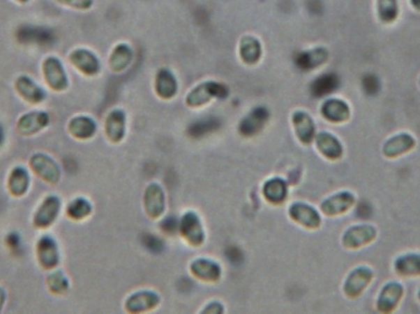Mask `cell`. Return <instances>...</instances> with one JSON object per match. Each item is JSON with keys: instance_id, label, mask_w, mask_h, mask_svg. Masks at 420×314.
Wrapping results in <instances>:
<instances>
[{"instance_id": "obj_36", "label": "cell", "mask_w": 420, "mask_h": 314, "mask_svg": "<svg viewBox=\"0 0 420 314\" xmlns=\"http://www.w3.org/2000/svg\"><path fill=\"white\" fill-rule=\"evenodd\" d=\"M57 3L74 10L87 11L93 8L95 0H58Z\"/></svg>"}, {"instance_id": "obj_30", "label": "cell", "mask_w": 420, "mask_h": 314, "mask_svg": "<svg viewBox=\"0 0 420 314\" xmlns=\"http://www.w3.org/2000/svg\"><path fill=\"white\" fill-rule=\"evenodd\" d=\"M338 86V79L333 74H327L323 77H318L313 83V93L316 96H326L332 93Z\"/></svg>"}, {"instance_id": "obj_34", "label": "cell", "mask_w": 420, "mask_h": 314, "mask_svg": "<svg viewBox=\"0 0 420 314\" xmlns=\"http://www.w3.org/2000/svg\"><path fill=\"white\" fill-rule=\"evenodd\" d=\"M156 302H158V299L153 294H138L129 299L128 309L133 312L144 311V309L153 307Z\"/></svg>"}, {"instance_id": "obj_42", "label": "cell", "mask_w": 420, "mask_h": 314, "mask_svg": "<svg viewBox=\"0 0 420 314\" xmlns=\"http://www.w3.org/2000/svg\"><path fill=\"white\" fill-rule=\"evenodd\" d=\"M4 138H6V135H4V130H3V127L0 125V146L3 145V143H4Z\"/></svg>"}, {"instance_id": "obj_27", "label": "cell", "mask_w": 420, "mask_h": 314, "mask_svg": "<svg viewBox=\"0 0 420 314\" xmlns=\"http://www.w3.org/2000/svg\"><path fill=\"white\" fill-rule=\"evenodd\" d=\"M145 204L147 209L151 217H159L164 209V198H163V191L158 186H151L147 191V198H145Z\"/></svg>"}, {"instance_id": "obj_38", "label": "cell", "mask_w": 420, "mask_h": 314, "mask_svg": "<svg viewBox=\"0 0 420 314\" xmlns=\"http://www.w3.org/2000/svg\"><path fill=\"white\" fill-rule=\"evenodd\" d=\"M216 122L214 119H208V120H200V122H197V123L192 127L190 129V132H192V134L195 135H202L207 133V132H210L211 129L216 128Z\"/></svg>"}, {"instance_id": "obj_45", "label": "cell", "mask_w": 420, "mask_h": 314, "mask_svg": "<svg viewBox=\"0 0 420 314\" xmlns=\"http://www.w3.org/2000/svg\"><path fill=\"white\" fill-rule=\"evenodd\" d=\"M418 84H419V86H420V77H419V81H418Z\"/></svg>"}, {"instance_id": "obj_11", "label": "cell", "mask_w": 420, "mask_h": 314, "mask_svg": "<svg viewBox=\"0 0 420 314\" xmlns=\"http://www.w3.org/2000/svg\"><path fill=\"white\" fill-rule=\"evenodd\" d=\"M15 88L26 102L32 104L43 102L47 97L46 91L33 79L27 75H21L16 79Z\"/></svg>"}, {"instance_id": "obj_19", "label": "cell", "mask_w": 420, "mask_h": 314, "mask_svg": "<svg viewBox=\"0 0 420 314\" xmlns=\"http://www.w3.org/2000/svg\"><path fill=\"white\" fill-rule=\"evenodd\" d=\"M240 57L247 65H253L261 61L262 45L256 37L245 36L240 41Z\"/></svg>"}, {"instance_id": "obj_14", "label": "cell", "mask_w": 420, "mask_h": 314, "mask_svg": "<svg viewBox=\"0 0 420 314\" xmlns=\"http://www.w3.org/2000/svg\"><path fill=\"white\" fill-rule=\"evenodd\" d=\"M322 114L332 123H343L350 118V107L343 100L329 98L323 103Z\"/></svg>"}, {"instance_id": "obj_6", "label": "cell", "mask_w": 420, "mask_h": 314, "mask_svg": "<svg viewBox=\"0 0 420 314\" xmlns=\"http://www.w3.org/2000/svg\"><path fill=\"white\" fill-rule=\"evenodd\" d=\"M69 62L73 67L87 77H95L101 70V63L98 56L87 48H77L70 52Z\"/></svg>"}, {"instance_id": "obj_22", "label": "cell", "mask_w": 420, "mask_h": 314, "mask_svg": "<svg viewBox=\"0 0 420 314\" xmlns=\"http://www.w3.org/2000/svg\"><path fill=\"white\" fill-rule=\"evenodd\" d=\"M69 132L77 139H89L96 132V124L89 117H75L69 122Z\"/></svg>"}, {"instance_id": "obj_2", "label": "cell", "mask_w": 420, "mask_h": 314, "mask_svg": "<svg viewBox=\"0 0 420 314\" xmlns=\"http://www.w3.org/2000/svg\"><path fill=\"white\" fill-rule=\"evenodd\" d=\"M375 273L369 267H359L349 274L348 278L344 283V294L349 299H357L364 294L370 283L374 280Z\"/></svg>"}, {"instance_id": "obj_43", "label": "cell", "mask_w": 420, "mask_h": 314, "mask_svg": "<svg viewBox=\"0 0 420 314\" xmlns=\"http://www.w3.org/2000/svg\"><path fill=\"white\" fill-rule=\"evenodd\" d=\"M13 1H15V3L20 4V6H25V4H27L30 0H13Z\"/></svg>"}, {"instance_id": "obj_35", "label": "cell", "mask_w": 420, "mask_h": 314, "mask_svg": "<svg viewBox=\"0 0 420 314\" xmlns=\"http://www.w3.org/2000/svg\"><path fill=\"white\" fill-rule=\"evenodd\" d=\"M47 283H48V288L51 290V292L57 295L64 294L69 288V281L62 272H54L51 275H48Z\"/></svg>"}, {"instance_id": "obj_1", "label": "cell", "mask_w": 420, "mask_h": 314, "mask_svg": "<svg viewBox=\"0 0 420 314\" xmlns=\"http://www.w3.org/2000/svg\"><path fill=\"white\" fill-rule=\"evenodd\" d=\"M42 74L45 77L47 86L56 93L66 91L69 86V79L59 58L47 57L42 63Z\"/></svg>"}, {"instance_id": "obj_28", "label": "cell", "mask_w": 420, "mask_h": 314, "mask_svg": "<svg viewBox=\"0 0 420 314\" xmlns=\"http://www.w3.org/2000/svg\"><path fill=\"white\" fill-rule=\"evenodd\" d=\"M124 130V116L119 111H114L108 116L107 122H106V133L108 138L113 141H118L123 136Z\"/></svg>"}, {"instance_id": "obj_26", "label": "cell", "mask_w": 420, "mask_h": 314, "mask_svg": "<svg viewBox=\"0 0 420 314\" xmlns=\"http://www.w3.org/2000/svg\"><path fill=\"white\" fill-rule=\"evenodd\" d=\"M294 123L297 127V133L299 138L303 140V143H310L313 138L315 133V124L313 119L308 117V114L299 112L294 116Z\"/></svg>"}, {"instance_id": "obj_37", "label": "cell", "mask_w": 420, "mask_h": 314, "mask_svg": "<svg viewBox=\"0 0 420 314\" xmlns=\"http://www.w3.org/2000/svg\"><path fill=\"white\" fill-rule=\"evenodd\" d=\"M361 84H363L365 93H368V95H376V93H379L380 88H381L380 79L375 74L365 75Z\"/></svg>"}, {"instance_id": "obj_4", "label": "cell", "mask_w": 420, "mask_h": 314, "mask_svg": "<svg viewBox=\"0 0 420 314\" xmlns=\"http://www.w3.org/2000/svg\"><path fill=\"white\" fill-rule=\"evenodd\" d=\"M30 167L42 180H45L48 185H57L61 180V167L48 155H32L30 159Z\"/></svg>"}, {"instance_id": "obj_24", "label": "cell", "mask_w": 420, "mask_h": 314, "mask_svg": "<svg viewBox=\"0 0 420 314\" xmlns=\"http://www.w3.org/2000/svg\"><path fill=\"white\" fill-rule=\"evenodd\" d=\"M155 88L159 96L164 98H170L174 96L177 91V81L174 79V74L169 69H161L155 80Z\"/></svg>"}, {"instance_id": "obj_13", "label": "cell", "mask_w": 420, "mask_h": 314, "mask_svg": "<svg viewBox=\"0 0 420 314\" xmlns=\"http://www.w3.org/2000/svg\"><path fill=\"white\" fill-rule=\"evenodd\" d=\"M50 124V116L42 111H33L29 113L21 116L17 120V130L21 135L30 136L41 132L42 129L46 128Z\"/></svg>"}, {"instance_id": "obj_8", "label": "cell", "mask_w": 420, "mask_h": 314, "mask_svg": "<svg viewBox=\"0 0 420 314\" xmlns=\"http://www.w3.org/2000/svg\"><path fill=\"white\" fill-rule=\"evenodd\" d=\"M59 212H61L59 198H57L56 196H47L35 212L33 225L37 228H47L51 226L52 223L56 221Z\"/></svg>"}, {"instance_id": "obj_17", "label": "cell", "mask_w": 420, "mask_h": 314, "mask_svg": "<svg viewBox=\"0 0 420 314\" xmlns=\"http://www.w3.org/2000/svg\"><path fill=\"white\" fill-rule=\"evenodd\" d=\"M8 188L14 196H25L30 188V173L25 167L13 168L8 180Z\"/></svg>"}, {"instance_id": "obj_10", "label": "cell", "mask_w": 420, "mask_h": 314, "mask_svg": "<svg viewBox=\"0 0 420 314\" xmlns=\"http://www.w3.org/2000/svg\"><path fill=\"white\" fill-rule=\"evenodd\" d=\"M355 205V196L350 191H340L323 201L321 209L328 217H337L349 212Z\"/></svg>"}, {"instance_id": "obj_41", "label": "cell", "mask_w": 420, "mask_h": 314, "mask_svg": "<svg viewBox=\"0 0 420 314\" xmlns=\"http://www.w3.org/2000/svg\"><path fill=\"white\" fill-rule=\"evenodd\" d=\"M6 291L0 288V312H1V308H3V306L6 304Z\"/></svg>"}, {"instance_id": "obj_31", "label": "cell", "mask_w": 420, "mask_h": 314, "mask_svg": "<svg viewBox=\"0 0 420 314\" xmlns=\"http://www.w3.org/2000/svg\"><path fill=\"white\" fill-rule=\"evenodd\" d=\"M90 212H91V205L84 198L74 199L67 207L68 217L74 219V220L85 219V217L90 215Z\"/></svg>"}, {"instance_id": "obj_40", "label": "cell", "mask_w": 420, "mask_h": 314, "mask_svg": "<svg viewBox=\"0 0 420 314\" xmlns=\"http://www.w3.org/2000/svg\"><path fill=\"white\" fill-rule=\"evenodd\" d=\"M410 6L413 10L420 13V0H410Z\"/></svg>"}, {"instance_id": "obj_23", "label": "cell", "mask_w": 420, "mask_h": 314, "mask_svg": "<svg viewBox=\"0 0 420 314\" xmlns=\"http://www.w3.org/2000/svg\"><path fill=\"white\" fill-rule=\"evenodd\" d=\"M328 52L326 48H315L311 51L303 52L297 59V64L305 70H313L321 67L327 62Z\"/></svg>"}, {"instance_id": "obj_20", "label": "cell", "mask_w": 420, "mask_h": 314, "mask_svg": "<svg viewBox=\"0 0 420 314\" xmlns=\"http://www.w3.org/2000/svg\"><path fill=\"white\" fill-rule=\"evenodd\" d=\"M316 144L321 154L331 160H337L343 155V146L334 135L321 133L318 134Z\"/></svg>"}, {"instance_id": "obj_33", "label": "cell", "mask_w": 420, "mask_h": 314, "mask_svg": "<svg viewBox=\"0 0 420 314\" xmlns=\"http://www.w3.org/2000/svg\"><path fill=\"white\" fill-rule=\"evenodd\" d=\"M192 270L198 278H205V280H216L220 274V270L216 264L210 263L207 260L195 262L192 267Z\"/></svg>"}, {"instance_id": "obj_39", "label": "cell", "mask_w": 420, "mask_h": 314, "mask_svg": "<svg viewBox=\"0 0 420 314\" xmlns=\"http://www.w3.org/2000/svg\"><path fill=\"white\" fill-rule=\"evenodd\" d=\"M6 242H8V244H9L10 247H17V246H20V237H19L17 235H14V233H13V235H9V236H8Z\"/></svg>"}, {"instance_id": "obj_25", "label": "cell", "mask_w": 420, "mask_h": 314, "mask_svg": "<svg viewBox=\"0 0 420 314\" xmlns=\"http://www.w3.org/2000/svg\"><path fill=\"white\" fill-rule=\"evenodd\" d=\"M181 230H182L183 236L190 242L195 243V244L202 242L203 233L200 228V222L193 214H188L183 217V220L181 222Z\"/></svg>"}, {"instance_id": "obj_5", "label": "cell", "mask_w": 420, "mask_h": 314, "mask_svg": "<svg viewBox=\"0 0 420 314\" xmlns=\"http://www.w3.org/2000/svg\"><path fill=\"white\" fill-rule=\"evenodd\" d=\"M377 237V230L373 225H355L349 227L343 236V246L348 249H360L369 246Z\"/></svg>"}, {"instance_id": "obj_21", "label": "cell", "mask_w": 420, "mask_h": 314, "mask_svg": "<svg viewBox=\"0 0 420 314\" xmlns=\"http://www.w3.org/2000/svg\"><path fill=\"white\" fill-rule=\"evenodd\" d=\"M290 214L294 217V220L300 222L305 227L316 228L321 223V217L318 215V212L315 209H313L311 206L297 204V205L292 206Z\"/></svg>"}, {"instance_id": "obj_32", "label": "cell", "mask_w": 420, "mask_h": 314, "mask_svg": "<svg viewBox=\"0 0 420 314\" xmlns=\"http://www.w3.org/2000/svg\"><path fill=\"white\" fill-rule=\"evenodd\" d=\"M264 196L268 201L279 203L284 201L287 196V187L280 180H269L264 187Z\"/></svg>"}, {"instance_id": "obj_15", "label": "cell", "mask_w": 420, "mask_h": 314, "mask_svg": "<svg viewBox=\"0 0 420 314\" xmlns=\"http://www.w3.org/2000/svg\"><path fill=\"white\" fill-rule=\"evenodd\" d=\"M393 269L402 278H418L420 276V253H407L397 258Z\"/></svg>"}, {"instance_id": "obj_9", "label": "cell", "mask_w": 420, "mask_h": 314, "mask_svg": "<svg viewBox=\"0 0 420 314\" xmlns=\"http://www.w3.org/2000/svg\"><path fill=\"white\" fill-rule=\"evenodd\" d=\"M227 93L224 85L221 84L216 83V81H207V83L202 84L200 86L190 93L188 97H187V103L190 106H200L203 103L208 102L210 98L214 97H224Z\"/></svg>"}, {"instance_id": "obj_3", "label": "cell", "mask_w": 420, "mask_h": 314, "mask_svg": "<svg viewBox=\"0 0 420 314\" xmlns=\"http://www.w3.org/2000/svg\"><path fill=\"white\" fill-rule=\"evenodd\" d=\"M405 295V288L400 283L389 281L380 291L376 299V309L380 313L389 314L395 312L400 306Z\"/></svg>"}, {"instance_id": "obj_18", "label": "cell", "mask_w": 420, "mask_h": 314, "mask_svg": "<svg viewBox=\"0 0 420 314\" xmlns=\"http://www.w3.org/2000/svg\"><path fill=\"white\" fill-rule=\"evenodd\" d=\"M132 61H133V51H132V48L128 45H126V43H119L111 52L108 64H110L111 70L119 72L126 70L130 65Z\"/></svg>"}, {"instance_id": "obj_46", "label": "cell", "mask_w": 420, "mask_h": 314, "mask_svg": "<svg viewBox=\"0 0 420 314\" xmlns=\"http://www.w3.org/2000/svg\"><path fill=\"white\" fill-rule=\"evenodd\" d=\"M56 1H58V0H56Z\"/></svg>"}, {"instance_id": "obj_29", "label": "cell", "mask_w": 420, "mask_h": 314, "mask_svg": "<svg viewBox=\"0 0 420 314\" xmlns=\"http://www.w3.org/2000/svg\"><path fill=\"white\" fill-rule=\"evenodd\" d=\"M267 112L264 109H256L247 117L241 124V130L243 134H253L260 130L263 123L266 122Z\"/></svg>"}, {"instance_id": "obj_12", "label": "cell", "mask_w": 420, "mask_h": 314, "mask_svg": "<svg viewBox=\"0 0 420 314\" xmlns=\"http://www.w3.org/2000/svg\"><path fill=\"white\" fill-rule=\"evenodd\" d=\"M37 259L38 263L41 264L42 268H56L59 263V251L56 241L51 236H42L36 247Z\"/></svg>"}, {"instance_id": "obj_7", "label": "cell", "mask_w": 420, "mask_h": 314, "mask_svg": "<svg viewBox=\"0 0 420 314\" xmlns=\"http://www.w3.org/2000/svg\"><path fill=\"white\" fill-rule=\"evenodd\" d=\"M417 146V140L408 133H398L386 140L382 146V154L389 160L398 159L410 152Z\"/></svg>"}, {"instance_id": "obj_16", "label": "cell", "mask_w": 420, "mask_h": 314, "mask_svg": "<svg viewBox=\"0 0 420 314\" xmlns=\"http://www.w3.org/2000/svg\"><path fill=\"white\" fill-rule=\"evenodd\" d=\"M375 10L382 25H393L400 19V0H376Z\"/></svg>"}, {"instance_id": "obj_44", "label": "cell", "mask_w": 420, "mask_h": 314, "mask_svg": "<svg viewBox=\"0 0 420 314\" xmlns=\"http://www.w3.org/2000/svg\"><path fill=\"white\" fill-rule=\"evenodd\" d=\"M418 299H419V301H420V290H419V292H418Z\"/></svg>"}]
</instances>
